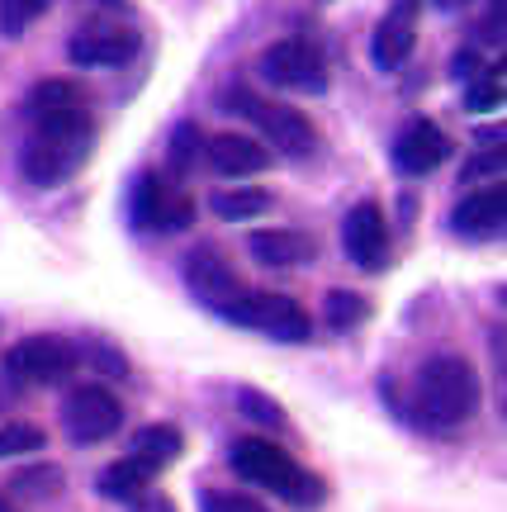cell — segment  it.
Here are the masks:
<instances>
[{
  "instance_id": "17",
  "label": "cell",
  "mask_w": 507,
  "mask_h": 512,
  "mask_svg": "<svg viewBox=\"0 0 507 512\" xmlns=\"http://www.w3.org/2000/svg\"><path fill=\"white\" fill-rule=\"evenodd\" d=\"M370 57H375L380 72H399L403 62L413 57V19L408 15L384 19L380 29H375V38H370Z\"/></svg>"
},
{
  "instance_id": "21",
  "label": "cell",
  "mask_w": 507,
  "mask_h": 512,
  "mask_svg": "<svg viewBox=\"0 0 507 512\" xmlns=\"http://www.w3.org/2000/svg\"><path fill=\"white\" fill-rule=\"evenodd\" d=\"M67 105H86V100H81V91H76L72 81H57V76H48V81H38L34 91H29L24 114H29V119H38V114L67 110Z\"/></svg>"
},
{
  "instance_id": "18",
  "label": "cell",
  "mask_w": 507,
  "mask_h": 512,
  "mask_svg": "<svg viewBox=\"0 0 507 512\" xmlns=\"http://www.w3.org/2000/svg\"><path fill=\"white\" fill-rule=\"evenodd\" d=\"M152 465H143L138 456H124L114 460L105 475H100V494L105 498H119V503H138V498L147 494V484H152Z\"/></svg>"
},
{
  "instance_id": "11",
  "label": "cell",
  "mask_w": 507,
  "mask_h": 512,
  "mask_svg": "<svg viewBox=\"0 0 507 512\" xmlns=\"http://www.w3.org/2000/svg\"><path fill=\"white\" fill-rule=\"evenodd\" d=\"M247 328L266 332L275 342H308L313 318L304 313V304H294L290 294H252V304H247Z\"/></svg>"
},
{
  "instance_id": "25",
  "label": "cell",
  "mask_w": 507,
  "mask_h": 512,
  "mask_svg": "<svg viewBox=\"0 0 507 512\" xmlns=\"http://www.w3.org/2000/svg\"><path fill=\"white\" fill-rule=\"evenodd\" d=\"M43 10H48V0H0V34L19 38Z\"/></svg>"
},
{
  "instance_id": "15",
  "label": "cell",
  "mask_w": 507,
  "mask_h": 512,
  "mask_svg": "<svg viewBox=\"0 0 507 512\" xmlns=\"http://www.w3.org/2000/svg\"><path fill=\"white\" fill-rule=\"evenodd\" d=\"M133 53H138L133 29H81L67 43V57L76 67H124Z\"/></svg>"
},
{
  "instance_id": "7",
  "label": "cell",
  "mask_w": 507,
  "mask_h": 512,
  "mask_svg": "<svg viewBox=\"0 0 507 512\" xmlns=\"http://www.w3.org/2000/svg\"><path fill=\"white\" fill-rule=\"evenodd\" d=\"M76 347L67 337H57V332H34V337H24L15 347L5 351V375L19 384H57L67 380L76 370Z\"/></svg>"
},
{
  "instance_id": "10",
  "label": "cell",
  "mask_w": 507,
  "mask_h": 512,
  "mask_svg": "<svg viewBox=\"0 0 507 512\" xmlns=\"http://www.w3.org/2000/svg\"><path fill=\"white\" fill-rule=\"evenodd\" d=\"M342 247L361 271H384L389 266V223H384L380 204L361 200L342 223Z\"/></svg>"
},
{
  "instance_id": "24",
  "label": "cell",
  "mask_w": 507,
  "mask_h": 512,
  "mask_svg": "<svg viewBox=\"0 0 507 512\" xmlns=\"http://www.w3.org/2000/svg\"><path fill=\"white\" fill-rule=\"evenodd\" d=\"M200 152H204V133L190 119L171 128V171H190L200 162Z\"/></svg>"
},
{
  "instance_id": "9",
  "label": "cell",
  "mask_w": 507,
  "mask_h": 512,
  "mask_svg": "<svg viewBox=\"0 0 507 512\" xmlns=\"http://www.w3.org/2000/svg\"><path fill=\"white\" fill-rule=\"evenodd\" d=\"M190 219H195V204L185 200L181 190H171L157 171L138 176V185H133V228H143V233H181V228H190Z\"/></svg>"
},
{
  "instance_id": "32",
  "label": "cell",
  "mask_w": 507,
  "mask_h": 512,
  "mask_svg": "<svg viewBox=\"0 0 507 512\" xmlns=\"http://www.w3.org/2000/svg\"><path fill=\"white\" fill-rule=\"evenodd\" d=\"M138 512H176V508H171V498H147Z\"/></svg>"
},
{
  "instance_id": "27",
  "label": "cell",
  "mask_w": 507,
  "mask_h": 512,
  "mask_svg": "<svg viewBox=\"0 0 507 512\" xmlns=\"http://www.w3.org/2000/svg\"><path fill=\"white\" fill-rule=\"evenodd\" d=\"M237 413H242V418H252V422H261V427H285V408L271 403L261 389H242V394H237Z\"/></svg>"
},
{
  "instance_id": "20",
  "label": "cell",
  "mask_w": 507,
  "mask_h": 512,
  "mask_svg": "<svg viewBox=\"0 0 507 512\" xmlns=\"http://www.w3.org/2000/svg\"><path fill=\"white\" fill-rule=\"evenodd\" d=\"M209 209H214L223 223H247L271 209V195H266V190H252V185H247V190H218L214 200H209Z\"/></svg>"
},
{
  "instance_id": "13",
  "label": "cell",
  "mask_w": 507,
  "mask_h": 512,
  "mask_svg": "<svg viewBox=\"0 0 507 512\" xmlns=\"http://www.w3.org/2000/svg\"><path fill=\"white\" fill-rule=\"evenodd\" d=\"M204 162L214 166L218 176H228V181H247V176L271 166V152L256 138H247V133H214L204 143Z\"/></svg>"
},
{
  "instance_id": "31",
  "label": "cell",
  "mask_w": 507,
  "mask_h": 512,
  "mask_svg": "<svg viewBox=\"0 0 507 512\" xmlns=\"http://www.w3.org/2000/svg\"><path fill=\"white\" fill-rule=\"evenodd\" d=\"M470 72H479V53H460L455 57V76H470Z\"/></svg>"
},
{
  "instance_id": "29",
  "label": "cell",
  "mask_w": 507,
  "mask_h": 512,
  "mask_svg": "<svg viewBox=\"0 0 507 512\" xmlns=\"http://www.w3.org/2000/svg\"><path fill=\"white\" fill-rule=\"evenodd\" d=\"M503 171V152L498 147H489L484 157H470V166H465V181H479V176H498Z\"/></svg>"
},
{
  "instance_id": "34",
  "label": "cell",
  "mask_w": 507,
  "mask_h": 512,
  "mask_svg": "<svg viewBox=\"0 0 507 512\" xmlns=\"http://www.w3.org/2000/svg\"><path fill=\"white\" fill-rule=\"evenodd\" d=\"M109 5H114V0H109Z\"/></svg>"
},
{
  "instance_id": "2",
  "label": "cell",
  "mask_w": 507,
  "mask_h": 512,
  "mask_svg": "<svg viewBox=\"0 0 507 512\" xmlns=\"http://www.w3.org/2000/svg\"><path fill=\"white\" fill-rule=\"evenodd\" d=\"M479 408V375L465 356H432L417 370V418L432 427H460Z\"/></svg>"
},
{
  "instance_id": "28",
  "label": "cell",
  "mask_w": 507,
  "mask_h": 512,
  "mask_svg": "<svg viewBox=\"0 0 507 512\" xmlns=\"http://www.w3.org/2000/svg\"><path fill=\"white\" fill-rule=\"evenodd\" d=\"M200 512H266L256 498L247 494H233V489H214V494H204Z\"/></svg>"
},
{
  "instance_id": "19",
  "label": "cell",
  "mask_w": 507,
  "mask_h": 512,
  "mask_svg": "<svg viewBox=\"0 0 507 512\" xmlns=\"http://www.w3.org/2000/svg\"><path fill=\"white\" fill-rule=\"evenodd\" d=\"M181 446H185V441H181V432H176V427L152 422V427H143V432L133 437V451H128V456H138L143 465H152V470H157V465H166V460L181 456Z\"/></svg>"
},
{
  "instance_id": "12",
  "label": "cell",
  "mask_w": 507,
  "mask_h": 512,
  "mask_svg": "<svg viewBox=\"0 0 507 512\" xmlns=\"http://www.w3.org/2000/svg\"><path fill=\"white\" fill-rule=\"evenodd\" d=\"M451 157V138L432 124V119H413V124L399 133V143H394V166H399L403 176H427L436 166Z\"/></svg>"
},
{
  "instance_id": "23",
  "label": "cell",
  "mask_w": 507,
  "mask_h": 512,
  "mask_svg": "<svg viewBox=\"0 0 507 512\" xmlns=\"http://www.w3.org/2000/svg\"><path fill=\"white\" fill-rule=\"evenodd\" d=\"M465 105H470L474 114H493L498 105H503V72L498 67H489V72H479L470 81V91H465Z\"/></svg>"
},
{
  "instance_id": "4",
  "label": "cell",
  "mask_w": 507,
  "mask_h": 512,
  "mask_svg": "<svg viewBox=\"0 0 507 512\" xmlns=\"http://www.w3.org/2000/svg\"><path fill=\"white\" fill-rule=\"evenodd\" d=\"M223 110L252 119V124L266 133V143H271L275 152H285V157H313V152H318V128L308 124V114L290 110V105H271V100H261V95L247 91V86H228V91H223Z\"/></svg>"
},
{
  "instance_id": "5",
  "label": "cell",
  "mask_w": 507,
  "mask_h": 512,
  "mask_svg": "<svg viewBox=\"0 0 507 512\" xmlns=\"http://www.w3.org/2000/svg\"><path fill=\"white\" fill-rule=\"evenodd\" d=\"M185 285H190V294L200 299L204 309H214L218 318H228V323H237V328H247L252 290L237 280V271L218 252L200 247V252L185 256Z\"/></svg>"
},
{
  "instance_id": "16",
  "label": "cell",
  "mask_w": 507,
  "mask_h": 512,
  "mask_svg": "<svg viewBox=\"0 0 507 512\" xmlns=\"http://www.w3.org/2000/svg\"><path fill=\"white\" fill-rule=\"evenodd\" d=\"M247 252L271 266V271H290V266H308L313 261V238L294 233V228H261L247 238Z\"/></svg>"
},
{
  "instance_id": "22",
  "label": "cell",
  "mask_w": 507,
  "mask_h": 512,
  "mask_svg": "<svg viewBox=\"0 0 507 512\" xmlns=\"http://www.w3.org/2000/svg\"><path fill=\"white\" fill-rule=\"evenodd\" d=\"M323 318H327V328H332V332L361 328V323H365V299H361V294H351V290H332L323 299Z\"/></svg>"
},
{
  "instance_id": "8",
  "label": "cell",
  "mask_w": 507,
  "mask_h": 512,
  "mask_svg": "<svg viewBox=\"0 0 507 512\" xmlns=\"http://www.w3.org/2000/svg\"><path fill=\"white\" fill-rule=\"evenodd\" d=\"M119 422H124V403L114 399L105 384H76L62 403V427L76 446H95V441L114 437Z\"/></svg>"
},
{
  "instance_id": "26",
  "label": "cell",
  "mask_w": 507,
  "mask_h": 512,
  "mask_svg": "<svg viewBox=\"0 0 507 512\" xmlns=\"http://www.w3.org/2000/svg\"><path fill=\"white\" fill-rule=\"evenodd\" d=\"M43 441H48V437L38 432L34 422H5V427H0V460L29 456V451H38Z\"/></svg>"
},
{
  "instance_id": "33",
  "label": "cell",
  "mask_w": 507,
  "mask_h": 512,
  "mask_svg": "<svg viewBox=\"0 0 507 512\" xmlns=\"http://www.w3.org/2000/svg\"><path fill=\"white\" fill-rule=\"evenodd\" d=\"M0 512H19V508H15V503H10L5 494H0Z\"/></svg>"
},
{
  "instance_id": "6",
  "label": "cell",
  "mask_w": 507,
  "mask_h": 512,
  "mask_svg": "<svg viewBox=\"0 0 507 512\" xmlns=\"http://www.w3.org/2000/svg\"><path fill=\"white\" fill-rule=\"evenodd\" d=\"M261 72L271 76L275 86H285V91H304V95L327 91V57H323V48L304 34L271 43V48L261 53Z\"/></svg>"
},
{
  "instance_id": "30",
  "label": "cell",
  "mask_w": 507,
  "mask_h": 512,
  "mask_svg": "<svg viewBox=\"0 0 507 512\" xmlns=\"http://www.w3.org/2000/svg\"><path fill=\"white\" fill-rule=\"evenodd\" d=\"M91 361L100 370H109V375H128V366H124V356L109 347V342H91Z\"/></svg>"
},
{
  "instance_id": "3",
  "label": "cell",
  "mask_w": 507,
  "mask_h": 512,
  "mask_svg": "<svg viewBox=\"0 0 507 512\" xmlns=\"http://www.w3.org/2000/svg\"><path fill=\"white\" fill-rule=\"evenodd\" d=\"M228 460H233V470L242 479H252V484H261V489L290 498V503H299V508H308V503H318V498H323V479L308 475L299 460L285 456V451L271 446V441L242 437V441H233Z\"/></svg>"
},
{
  "instance_id": "1",
  "label": "cell",
  "mask_w": 507,
  "mask_h": 512,
  "mask_svg": "<svg viewBox=\"0 0 507 512\" xmlns=\"http://www.w3.org/2000/svg\"><path fill=\"white\" fill-rule=\"evenodd\" d=\"M91 147H95V119L86 105L38 114V119H29V138L19 147V171H24L29 185L53 190V185L72 181L76 171L86 166Z\"/></svg>"
},
{
  "instance_id": "14",
  "label": "cell",
  "mask_w": 507,
  "mask_h": 512,
  "mask_svg": "<svg viewBox=\"0 0 507 512\" xmlns=\"http://www.w3.org/2000/svg\"><path fill=\"white\" fill-rule=\"evenodd\" d=\"M507 223V190L503 185H489V190H474V195H465V200L455 204L451 214V228L460 233V238H498Z\"/></svg>"
}]
</instances>
